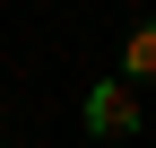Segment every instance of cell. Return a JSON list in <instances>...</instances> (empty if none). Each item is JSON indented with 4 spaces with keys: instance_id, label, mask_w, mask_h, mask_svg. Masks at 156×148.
<instances>
[{
    "instance_id": "7a4b0ae2",
    "label": "cell",
    "mask_w": 156,
    "mask_h": 148,
    "mask_svg": "<svg viewBox=\"0 0 156 148\" xmlns=\"http://www.w3.org/2000/svg\"><path fill=\"white\" fill-rule=\"evenodd\" d=\"M122 79H156V26H139L122 44Z\"/></svg>"
},
{
    "instance_id": "3957f363",
    "label": "cell",
    "mask_w": 156,
    "mask_h": 148,
    "mask_svg": "<svg viewBox=\"0 0 156 148\" xmlns=\"http://www.w3.org/2000/svg\"><path fill=\"white\" fill-rule=\"evenodd\" d=\"M0 131H9V105H0Z\"/></svg>"
},
{
    "instance_id": "6da1fadb",
    "label": "cell",
    "mask_w": 156,
    "mask_h": 148,
    "mask_svg": "<svg viewBox=\"0 0 156 148\" xmlns=\"http://www.w3.org/2000/svg\"><path fill=\"white\" fill-rule=\"evenodd\" d=\"M87 131H95V139H130V131H139V96H130V79H104V87L87 96Z\"/></svg>"
}]
</instances>
